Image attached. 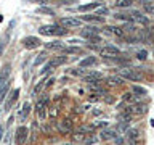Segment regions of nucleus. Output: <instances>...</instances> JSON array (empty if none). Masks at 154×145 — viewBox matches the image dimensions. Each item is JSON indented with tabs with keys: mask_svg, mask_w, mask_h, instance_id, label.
I'll list each match as a JSON object with an SVG mask.
<instances>
[{
	"mask_svg": "<svg viewBox=\"0 0 154 145\" xmlns=\"http://www.w3.org/2000/svg\"><path fill=\"white\" fill-rule=\"evenodd\" d=\"M95 130V124L91 126H82V127H79V132L80 134H88V132H93Z\"/></svg>",
	"mask_w": 154,
	"mask_h": 145,
	"instance_id": "nucleus-30",
	"label": "nucleus"
},
{
	"mask_svg": "<svg viewBox=\"0 0 154 145\" xmlns=\"http://www.w3.org/2000/svg\"><path fill=\"white\" fill-rule=\"evenodd\" d=\"M67 61V58H66V55H56V56H53L51 58V65L53 66H60V65H64V63Z\"/></svg>",
	"mask_w": 154,
	"mask_h": 145,
	"instance_id": "nucleus-21",
	"label": "nucleus"
},
{
	"mask_svg": "<svg viewBox=\"0 0 154 145\" xmlns=\"http://www.w3.org/2000/svg\"><path fill=\"white\" fill-rule=\"evenodd\" d=\"M96 14L104 18L106 14H108V8H106V7H98V8H96Z\"/></svg>",
	"mask_w": 154,
	"mask_h": 145,
	"instance_id": "nucleus-33",
	"label": "nucleus"
},
{
	"mask_svg": "<svg viewBox=\"0 0 154 145\" xmlns=\"http://www.w3.org/2000/svg\"><path fill=\"white\" fill-rule=\"evenodd\" d=\"M146 110L148 108L141 103H133L127 108V113H130V114H143V113H146Z\"/></svg>",
	"mask_w": 154,
	"mask_h": 145,
	"instance_id": "nucleus-10",
	"label": "nucleus"
},
{
	"mask_svg": "<svg viewBox=\"0 0 154 145\" xmlns=\"http://www.w3.org/2000/svg\"><path fill=\"white\" fill-rule=\"evenodd\" d=\"M58 111H60V110H58V106L51 108V110H50V116H51V118H56V116H58Z\"/></svg>",
	"mask_w": 154,
	"mask_h": 145,
	"instance_id": "nucleus-39",
	"label": "nucleus"
},
{
	"mask_svg": "<svg viewBox=\"0 0 154 145\" xmlns=\"http://www.w3.org/2000/svg\"><path fill=\"white\" fill-rule=\"evenodd\" d=\"M82 19L84 21H88V23H103L104 18L103 16H98V14H85V16H82Z\"/></svg>",
	"mask_w": 154,
	"mask_h": 145,
	"instance_id": "nucleus-20",
	"label": "nucleus"
},
{
	"mask_svg": "<svg viewBox=\"0 0 154 145\" xmlns=\"http://www.w3.org/2000/svg\"><path fill=\"white\" fill-rule=\"evenodd\" d=\"M45 58H47V55H45V53H42L40 56H37V58H35V63H34V66H38L42 61H45Z\"/></svg>",
	"mask_w": 154,
	"mask_h": 145,
	"instance_id": "nucleus-37",
	"label": "nucleus"
},
{
	"mask_svg": "<svg viewBox=\"0 0 154 145\" xmlns=\"http://www.w3.org/2000/svg\"><path fill=\"white\" fill-rule=\"evenodd\" d=\"M98 98H100V97L93 94V95H90V97H88V102H90V103H95V102H98Z\"/></svg>",
	"mask_w": 154,
	"mask_h": 145,
	"instance_id": "nucleus-41",
	"label": "nucleus"
},
{
	"mask_svg": "<svg viewBox=\"0 0 154 145\" xmlns=\"http://www.w3.org/2000/svg\"><path fill=\"white\" fill-rule=\"evenodd\" d=\"M10 74H11V66L10 65H5L2 68V71H0V84H3V82H7L10 79Z\"/></svg>",
	"mask_w": 154,
	"mask_h": 145,
	"instance_id": "nucleus-16",
	"label": "nucleus"
},
{
	"mask_svg": "<svg viewBox=\"0 0 154 145\" xmlns=\"http://www.w3.org/2000/svg\"><path fill=\"white\" fill-rule=\"evenodd\" d=\"M38 32L42 36H66L67 29L60 26V24H47V26L38 27Z\"/></svg>",
	"mask_w": 154,
	"mask_h": 145,
	"instance_id": "nucleus-1",
	"label": "nucleus"
},
{
	"mask_svg": "<svg viewBox=\"0 0 154 145\" xmlns=\"http://www.w3.org/2000/svg\"><path fill=\"white\" fill-rule=\"evenodd\" d=\"M112 142H114L116 145H124V139H122V137H116Z\"/></svg>",
	"mask_w": 154,
	"mask_h": 145,
	"instance_id": "nucleus-42",
	"label": "nucleus"
},
{
	"mask_svg": "<svg viewBox=\"0 0 154 145\" xmlns=\"http://www.w3.org/2000/svg\"><path fill=\"white\" fill-rule=\"evenodd\" d=\"M140 137H141V129H140V127H130L127 130V139L132 140V142L140 140Z\"/></svg>",
	"mask_w": 154,
	"mask_h": 145,
	"instance_id": "nucleus-12",
	"label": "nucleus"
},
{
	"mask_svg": "<svg viewBox=\"0 0 154 145\" xmlns=\"http://www.w3.org/2000/svg\"><path fill=\"white\" fill-rule=\"evenodd\" d=\"M45 47L48 48V50H51V48H60V50H63V48H64V44H63L61 40H53V42L45 44Z\"/></svg>",
	"mask_w": 154,
	"mask_h": 145,
	"instance_id": "nucleus-23",
	"label": "nucleus"
},
{
	"mask_svg": "<svg viewBox=\"0 0 154 145\" xmlns=\"http://www.w3.org/2000/svg\"><path fill=\"white\" fill-rule=\"evenodd\" d=\"M27 137H29V129L26 126H19L16 129V132H14V142L16 145H23L27 142Z\"/></svg>",
	"mask_w": 154,
	"mask_h": 145,
	"instance_id": "nucleus-3",
	"label": "nucleus"
},
{
	"mask_svg": "<svg viewBox=\"0 0 154 145\" xmlns=\"http://www.w3.org/2000/svg\"><path fill=\"white\" fill-rule=\"evenodd\" d=\"M116 137H117V134H116L114 129H103L100 134V139L101 140H114Z\"/></svg>",
	"mask_w": 154,
	"mask_h": 145,
	"instance_id": "nucleus-15",
	"label": "nucleus"
},
{
	"mask_svg": "<svg viewBox=\"0 0 154 145\" xmlns=\"http://www.w3.org/2000/svg\"><path fill=\"white\" fill-rule=\"evenodd\" d=\"M138 58L140 60H146V50H140L138 52Z\"/></svg>",
	"mask_w": 154,
	"mask_h": 145,
	"instance_id": "nucleus-40",
	"label": "nucleus"
},
{
	"mask_svg": "<svg viewBox=\"0 0 154 145\" xmlns=\"http://www.w3.org/2000/svg\"><path fill=\"white\" fill-rule=\"evenodd\" d=\"M63 52H64V53H82L84 50H82L80 47H64V48H63Z\"/></svg>",
	"mask_w": 154,
	"mask_h": 145,
	"instance_id": "nucleus-29",
	"label": "nucleus"
},
{
	"mask_svg": "<svg viewBox=\"0 0 154 145\" xmlns=\"http://www.w3.org/2000/svg\"><path fill=\"white\" fill-rule=\"evenodd\" d=\"M133 145H135V143H133Z\"/></svg>",
	"mask_w": 154,
	"mask_h": 145,
	"instance_id": "nucleus-50",
	"label": "nucleus"
},
{
	"mask_svg": "<svg viewBox=\"0 0 154 145\" xmlns=\"http://www.w3.org/2000/svg\"><path fill=\"white\" fill-rule=\"evenodd\" d=\"M96 63H98L96 56H87V58H84V60L79 63V66L80 68H90V66H95Z\"/></svg>",
	"mask_w": 154,
	"mask_h": 145,
	"instance_id": "nucleus-18",
	"label": "nucleus"
},
{
	"mask_svg": "<svg viewBox=\"0 0 154 145\" xmlns=\"http://www.w3.org/2000/svg\"><path fill=\"white\" fill-rule=\"evenodd\" d=\"M127 129H128V124L127 123H120V124L116 126V132H117V130H119V132H125Z\"/></svg>",
	"mask_w": 154,
	"mask_h": 145,
	"instance_id": "nucleus-32",
	"label": "nucleus"
},
{
	"mask_svg": "<svg viewBox=\"0 0 154 145\" xmlns=\"http://www.w3.org/2000/svg\"><path fill=\"white\" fill-rule=\"evenodd\" d=\"M29 2H37V3H45L47 0H29Z\"/></svg>",
	"mask_w": 154,
	"mask_h": 145,
	"instance_id": "nucleus-48",
	"label": "nucleus"
},
{
	"mask_svg": "<svg viewBox=\"0 0 154 145\" xmlns=\"http://www.w3.org/2000/svg\"><path fill=\"white\" fill-rule=\"evenodd\" d=\"M117 76H120L122 79H128V81H135V82L143 79L141 72H138L137 69H133V68H120L117 71Z\"/></svg>",
	"mask_w": 154,
	"mask_h": 145,
	"instance_id": "nucleus-2",
	"label": "nucleus"
},
{
	"mask_svg": "<svg viewBox=\"0 0 154 145\" xmlns=\"http://www.w3.org/2000/svg\"><path fill=\"white\" fill-rule=\"evenodd\" d=\"M104 32L112 34V36H116V37H125L124 29L122 27H117V26H106L104 27Z\"/></svg>",
	"mask_w": 154,
	"mask_h": 145,
	"instance_id": "nucleus-13",
	"label": "nucleus"
},
{
	"mask_svg": "<svg viewBox=\"0 0 154 145\" xmlns=\"http://www.w3.org/2000/svg\"><path fill=\"white\" fill-rule=\"evenodd\" d=\"M132 94H135L137 97H140V95H146L148 92H146V89H143V87H140V85H135L133 89H132Z\"/></svg>",
	"mask_w": 154,
	"mask_h": 145,
	"instance_id": "nucleus-28",
	"label": "nucleus"
},
{
	"mask_svg": "<svg viewBox=\"0 0 154 145\" xmlns=\"http://www.w3.org/2000/svg\"><path fill=\"white\" fill-rule=\"evenodd\" d=\"M133 3V0H116V7L117 8H128Z\"/></svg>",
	"mask_w": 154,
	"mask_h": 145,
	"instance_id": "nucleus-26",
	"label": "nucleus"
},
{
	"mask_svg": "<svg viewBox=\"0 0 154 145\" xmlns=\"http://www.w3.org/2000/svg\"><path fill=\"white\" fill-rule=\"evenodd\" d=\"M82 139H84V134H80V132L74 135V140H79V142H82Z\"/></svg>",
	"mask_w": 154,
	"mask_h": 145,
	"instance_id": "nucleus-44",
	"label": "nucleus"
},
{
	"mask_svg": "<svg viewBox=\"0 0 154 145\" xmlns=\"http://www.w3.org/2000/svg\"><path fill=\"white\" fill-rule=\"evenodd\" d=\"M101 114V110H93L91 111V116H100Z\"/></svg>",
	"mask_w": 154,
	"mask_h": 145,
	"instance_id": "nucleus-46",
	"label": "nucleus"
},
{
	"mask_svg": "<svg viewBox=\"0 0 154 145\" xmlns=\"http://www.w3.org/2000/svg\"><path fill=\"white\" fill-rule=\"evenodd\" d=\"M95 143H98V139L93 137V135H91V137H87L85 142H84V145H95Z\"/></svg>",
	"mask_w": 154,
	"mask_h": 145,
	"instance_id": "nucleus-34",
	"label": "nucleus"
},
{
	"mask_svg": "<svg viewBox=\"0 0 154 145\" xmlns=\"http://www.w3.org/2000/svg\"><path fill=\"white\" fill-rule=\"evenodd\" d=\"M58 130H60L63 135L71 134V132H72V121H71V118L61 119V121H60V124H58Z\"/></svg>",
	"mask_w": 154,
	"mask_h": 145,
	"instance_id": "nucleus-6",
	"label": "nucleus"
},
{
	"mask_svg": "<svg viewBox=\"0 0 154 145\" xmlns=\"http://www.w3.org/2000/svg\"><path fill=\"white\" fill-rule=\"evenodd\" d=\"M24 44V47L27 48V50H34V48H37V47H40V39L38 37H34V36H27L26 39L23 40Z\"/></svg>",
	"mask_w": 154,
	"mask_h": 145,
	"instance_id": "nucleus-7",
	"label": "nucleus"
},
{
	"mask_svg": "<svg viewBox=\"0 0 154 145\" xmlns=\"http://www.w3.org/2000/svg\"><path fill=\"white\" fill-rule=\"evenodd\" d=\"M10 85H11V81H7V82H3V84H0V102L3 100V97L7 95V92H8V89H10Z\"/></svg>",
	"mask_w": 154,
	"mask_h": 145,
	"instance_id": "nucleus-22",
	"label": "nucleus"
},
{
	"mask_svg": "<svg viewBox=\"0 0 154 145\" xmlns=\"http://www.w3.org/2000/svg\"><path fill=\"white\" fill-rule=\"evenodd\" d=\"M53 82H55V79H53V77H51V79H50V81H48V82H47V85H45V89H50V87L53 85Z\"/></svg>",
	"mask_w": 154,
	"mask_h": 145,
	"instance_id": "nucleus-45",
	"label": "nucleus"
},
{
	"mask_svg": "<svg viewBox=\"0 0 154 145\" xmlns=\"http://www.w3.org/2000/svg\"><path fill=\"white\" fill-rule=\"evenodd\" d=\"M130 18H132V23L141 24V26H148V24L151 23L146 14H143L141 11H138V10H133V11L130 13Z\"/></svg>",
	"mask_w": 154,
	"mask_h": 145,
	"instance_id": "nucleus-4",
	"label": "nucleus"
},
{
	"mask_svg": "<svg viewBox=\"0 0 154 145\" xmlns=\"http://www.w3.org/2000/svg\"><path fill=\"white\" fill-rule=\"evenodd\" d=\"M61 145H72V143H61Z\"/></svg>",
	"mask_w": 154,
	"mask_h": 145,
	"instance_id": "nucleus-49",
	"label": "nucleus"
},
{
	"mask_svg": "<svg viewBox=\"0 0 154 145\" xmlns=\"http://www.w3.org/2000/svg\"><path fill=\"white\" fill-rule=\"evenodd\" d=\"M98 7H100V3H87V5L77 7V11H88V10H96Z\"/></svg>",
	"mask_w": 154,
	"mask_h": 145,
	"instance_id": "nucleus-24",
	"label": "nucleus"
},
{
	"mask_svg": "<svg viewBox=\"0 0 154 145\" xmlns=\"http://www.w3.org/2000/svg\"><path fill=\"white\" fill-rule=\"evenodd\" d=\"M98 32H100V29H98V27H95V26H87V27H84V29L80 31V36L84 37V39H87V40H88L90 37L96 36Z\"/></svg>",
	"mask_w": 154,
	"mask_h": 145,
	"instance_id": "nucleus-9",
	"label": "nucleus"
},
{
	"mask_svg": "<svg viewBox=\"0 0 154 145\" xmlns=\"http://www.w3.org/2000/svg\"><path fill=\"white\" fill-rule=\"evenodd\" d=\"M143 8H144V11H148V13L154 14V3H144V5H143Z\"/></svg>",
	"mask_w": 154,
	"mask_h": 145,
	"instance_id": "nucleus-35",
	"label": "nucleus"
},
{
	"mask_svg": "<svg viewBox=\"0 0 154 145\" xmlns=\"http://www.w3.org/2000/svg\"><path fill=\"white\" fill-rule=\"evenodd\" d=\"M114 18H116V19H120V21H125V23H132L130 13H116Z\"/></svg>",
	"mask_w": 154,
	"mask_h": 145,
	"instance_id": "nucleus-25",
	"label": "nucleus"
},
{
	"mask_svg": "<svg viewBox=\"0 0 154 145\" xmlns=\"http://www.w3.org/2000/svg\"><path fill=\"white\" fill-rule=\"evenodd\" d=\"M122 100L125 102V103H130V105H133V103H140L138 102V97L132 94V92H125V94L122 95Z\"/></svg>",
	"mask_w": 154,
	"mask_h": 145,
	"instance_id": "nucleus-19",
	"label": "nucleus"
},
{
	"mask_svg": "<svg viewBox=\"0 0 154 145\" xmlns=\"http://www.w3.org/2000/svg\"><path fill=\"white\" fill-rule=\"evenodd\" d=\"M3 132H5V129L0 126V142H2V137H3Z\"/></svg>",
	"mask_w": 154,
	"mask_h": 145,
	"instance_id": "nucleus-47",
	"label": "nucleus"
},
{
	"mask_svg": "<svg viewBox=\"0 0 154 145\" xmlns=\"http://www.w3.org/2000/svg\"><path fill=\"white\" fill-rule=\"evenodd\" d=\"M37 11H38V13H47V14H55V11H53L51 8H47V7H40Z\"/></svg>",
	"mask_w": 154,
	"mask_h": 145,
	"instance_id": "nucleus-36",
	"label": "nucleus"
},
{
	"mask_svg": "<svg viewBox=\"0 0 154 145\" xmlns=\"http://www.w3.org/2000/svg\"><path fill=\"white\" fill-rule=\"evenodd\" d=\"M100 55L104 58V60H114V58H117L120 55V50L116 47H104L100 50Z\"/></svg>",
	"mask_w": 154,
	"mask_h": 145,
	"instance_id": "nucleus-5",
	"label": "nucleus"
},
{
	"mask_svg": "<svg viewBox=\"0 0 154 145\" xmlns=\"http://www.w3.org/2000/svg\"><path fill=\"white\" fill-rule=\"evenodd\" d=\"M124 84V79L120 76H109L108 79H106V85L108 87H117V85H122Z\"/></svg>",
	"mask_w": 154,
	"mask_h": 145,
	"instance_id": "nucleus-14",
	"label": "nucleus"
},
{
	"mask_svg": "<svg viewBox=\"0 0 154 145\" xmlns=\"http://www.w3.org/2000/svg\"><path fill=\"white\" fill-rule=\"evenodd\" d=\"M67 74H71V76H82V77H84L85 72H84L82 68H71V69H67Z\"/></svg>",
	"mask_w": 154,
	"mask_h": 145,
	"instance_id": "nucleus-27",
	"label": "nucleus"
},
{
	"mask_svg": "<svg viewBox=\"0 0 154 145\" xmlns=\"http://www.w3.org/2000/svg\"><path fill=\"white\" fill-rule=\"evenodd\" d=\"M18 97H19V89H14L11 94H10L8 100H7V103H5V111H10V110H11V106L16 103Z\"/></svg>",
	"mask_w": 154,
	"mask_h": 145,
	"instance_id": "nucleus-11",
	"label": "nucleus"
},
{
	"mask_svg": "<svg viewBox=\"0 0 154 145\" xmlns=\"http://www.w3.org/2000/svg\"><path fill=\"white\" fill-rule=\"evenodd\" d=\"M29 111H31V105L26 103V105L23 106V113H21V114H23V116H27V114H29Z\"/></svg>",
	"mask_w": 154,
	"mask_h": 145,
	"instance_id": "nucleus-38",
	"label": "nucleus"
},
{
	"mask_svg": "<svg viewBox=\"0 0 154 145\" xmlns=\"http://www.w3.org/2000/svg\"><path fill=\"white\" fill-rule=\"evenodd\" d=\"M58 24L67 29V27H79L82 23H80V19H77V18H61Z\"/></svg>",
	"mask_w": 154,
	"mask_h": 145,
	"instance_id": "nucleus-8",
	"label": "nucleus"
},
{
	"mask_svg": "<svg viewBox=\"0 0 154 145\" xmlns=\"http://www.w3.org/2000/svg\"><path fill=\"white\" fill-rule=\"evenodd\" d=\"M120 121L128 124L130 121H132V116H130V113H127V111H125V113H120Z\"/></svg>",
	"mask_w": 154,
	"mask_h": 145,
	"instance_id": "nucleus-31",
	"label": "nucleus"
},
{
	"mask_svg": "<svg viewBox=\"0 0 154 145\" xmlns=\"http://www.w3.org/2000/svg\"><path fill=\"white\" fill-rule=\"evenodd\" d=\"M148 29H149V34L154 37V23H149V24H148Z\"/></svg>",
	"mask_w": 154,
	"mask_h": 145,
	"instance_id": "nucleus-43",
	"label": "nucleus"
},
{
	"mask_svg": "<svg viewBox=\"0 0 154 145\" xmlns=\"http://www.w3.org/2000/svg\"><path fill=\"white\" fill-rule=\"evenodd\" d=\"M35 114H37V118L38 119H45V116H47V105H43V103H38L37 102V106H35Z\"/></svg>",
	"mask_w": 154,
	"mask_h": 145,
	"instance_id": "nucleus-17",
	"label": "nucleus"
}]
</instances>
